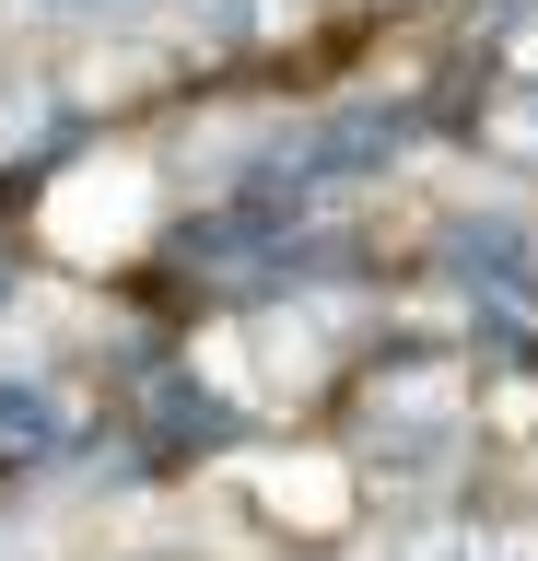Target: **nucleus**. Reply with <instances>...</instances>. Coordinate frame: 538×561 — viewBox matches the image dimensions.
Returning <instances> with one entry per match:
<instances>
[{
	"instance_id": "nucleus-2",
	"label": "nucleus",
	"mask_w": 538,
	"mask_h": 561,
	"mask_svg": "<svg viewBox=\"0 0 538 561\" xmlns=\"http://www.w3.org/2000/svg\"><path fill=\"white\" fill-rule=\"evenodd\" d=\"M82 433H94V386L71 363H47V351L0 340V491H36Z\"/></svg>"
},
{
	"instance_id": "nucleus-1",
	"label": "nucleus",
	"mask_w": 538,
	"mask_h": 561,
	"mask_svg": "<svg viewBox=\"0 0 538 561\" xmlns=\"http://www.w3.org/2000/svg\"><path fill=\"white\" fill-rule=\"evenodd\" d=\"M94 410H106V433L152 468V491H199V480H222L234 456H257V445H270V421L234 398V375H222L199 340L141 351L129 375H106V386H94Z\"/></svg>"
},
{
	"instance_id": "nucleus-3",
	"label": "nucleus",
	"mask_w": 538,
	"mask_h": 561,
	"mask_svg": "<svg viewBox=\"0 0 538 561\" xmlns=\"http://www.w3.org/2000/svg\"><path fill=\"white\" fill-rule=\"evenodd\" d=\"M515 24H538V0H480V59H468V70H492Z\"/></svg>"
},
{
	"instance_id": "nucleus-4",
	"label": "nucleus",
	"mask_w": 538,
	"mask_h": 561,
	"mask_svg": "<svg viewBox=\"0 0 538 561\" xmlns=\"http://www.w3.org/2000/svg\"><path fill=\"white\" fill-rule=\"evenodd\" d=\"M317 12H352V24H410V12H445V0H317Z\"/></svg>"
}]
</instances>
